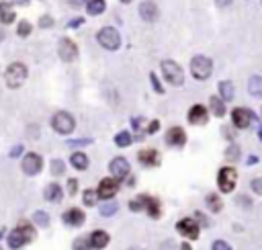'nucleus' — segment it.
<instances>
[{
  "label": "nucleus",
  "instance_id": "nucleus-30",
  "mask_svg": "<svg viewBox=\"0 0 262 250\" xmlns=\"http://www.w3.org/2000/svg\"><path fill=\"white\" fill-rule=\"evenodd\" d=\"M33 222L37 224L39 228H47L49 226V215L45 211H35L33 213Z\"/></svg>",
  "mask_w": 262,
  "mask_h": 250
},
{
  "label": "nucleus",
  "instance_id": "nucleus-21",
  "mask_svg": "<svg viewBox=\"0 0 262 250\" xmlns=\"http://www.w3.org/2000/svg\"><path fill=\"white\" fill-rule=\"evenodd\" d=\"M62 195H64V191H62L60 185H56V182L47 185V187H45V193H43V197L47 199V201H60Z\"/></svg>",
  "mask_w": 262,
  "mask_h": 250
},
{
  "label": "nucleus",
  "instance_id": "nucleus-35",
  "mask_svg": "<svg viewBox=\"0 0 262 250\" xmlns=\"http://www.w3.org/2000/svg\"><path fill=\"white\" fill-rule=\"evenodd\" d=\"M90 242L86 240V238H76L74 240V250H90Z\"/></svg>",
  "mask_w": 262,
  "mask_h": 250
},
{
  "label": "nucleus",
  "instance_id": "nucleus-37",
  "mask_svg": "<svg viewBox=\"0 0 262 250\" xmlns=\"http://www.w3.org/2000/svg\"><path fill=\"white\" fill-rule=\"evenodd\" d=\"M225 156H228L230 160H238V156H240L238 146H230V148H228V152H225Z\"/></svg>",
  "mask_w": 262,
  "mask_h": 250
},
{
  "label": "nucleus",
  "instance_id": "nucleus-34",
  "mask_svg": "<svg viewBox=\"0 0 262 250\" xmlns=\"http://www.w3.org/2000/svg\"><path fill=\"white\" fill-rule=\"evenodd\" d=\"M113 213H117V203H107L100 207V215H104V218H111Z\"/></svg>",
  "mask_w": 262,
  "mask_h": 250
},
{
  "label": "nucleus",
  "instance_id": "nucleus-19",
  "mask_svg": "<svg viewBox=\"0 0 262 250\" xmlns=\"http://www.w3.org/2000/svg\"><path fill=\"white\" fill-rule=\"evenodd\" d=\"M137 158L146 166H158L160 164V154L156 152V150H142V152L137 154Z\"/></svg>",
  "mask_w": 262,
  "mask_h": 250
},
{
  "label": "nucleus",
  "instance_id": "nucleus-53",
  "mask_svg": "<svg viewBox=\"0 0 262 250\" xmlns=\"http://www.w3.org/2000/svg\"><path fill=\"white\" fill-rule=\"evenodd\" d=\"M2 234H4V232H2V230H0V238H2Z\"/></svg>",
  "mask_w": 262,
  "mask_h": 250
},
{
  "label": "nucleus",
  "instance_id": "nucleus-48",
  "mask_svg": "<svg viewBox=\"0 0 262 250\" xmlns=\"http://www.w3.org/2000/svg\"><path fill=\"white\" fill-rule=\"evenodd\" d=\"M80 23H82V19H74V21H72V23H70V25H72V27H78Z\"/></svg>",
  "mask_w": 262,
  "mask_h": 250
},
{
  "label": "nucleus",
  "instance_id": "nucleus-45",
  "mask_svg": "<svg viewBox=\"0 0 262 250\" xmlns=\"http://www.w3.org/2000/svg\"><path fill=\"white\" fill-rule=\"evenodd\" d=\"M238 201H240L242 205H246V207H250V205H252V201H250V199H246V197H240Z\"/></svg>",
  "mask_w": 262,
  "mask_h": 250
},
{
  "label": "nucleus",
  "instance_id": "nucleus-2",
  "mask_svg": "<svg viewBox=\"0 0 262 250\" xmlns=\"http://www.w3.org/2000/svg\"><path fill=\"white\" fill-rule=\"evenodd\" d=\"M4 80H6L8 88H19L23 82L27 80V68H25V64H21V62L10 64L8 68H6V72H4Z\"/></svg>",
  "mask_w": 262,
  "mask_h": 250
},
{
  "label": "nucleus",
  "instance_id": "nucleus-6",
  "mask_svg": "<svg viewBox=\"0 0 262 250\" xmlns=\"http://www.w3.org/2000/svg\"><path fill=\"white\" fill-rule=\"evenodd\" d=\"M51 127H54L58 133H62V136H66V133H72L74 131L76 121H74V117L70 113L60 111V113H56L54 117H51Z\"/></svg>",
  "mask_w": 262,
  "mask_h": 250
},
{
  "label": "nucleus",
  "instance_id": "nucleus-14",
  "mask_svg": "<svg viewBox=\"0 0 262 250\" xmlns=\"http://www.w3.org/2000/svg\"><path fill=\"white\" fill-rule=\"evenodd\" d=\"M109 170H111V174L115 176V180L125 178V176L129 174V162H127L125 158H113L111 164H109Z\"/></svg>",
  "mask_w": 262,
  "mask_h": 250
},
{
  "label": "nucleus",
  "instance_id": "nucleus-51",
  "mask_svg": "<svg viewBox=\"0 0 262 250\" xmlns=\"http://www.w3.org/2000/svg\"><path fill=\"white\" fill-rule=\"evenodd\" d=\"M4 39V31H0V41H2Z\"/></svg>",
  "mask_w": 262,
  "mask_h": 250
},
{
  "label": "nucleus",
  "instance_id": "nucleus-20",
  "mask_svg": "<svg viewBox=\"0 0 262 250\" xmlns=\"http://www.w3.org/2000/svg\"><path fill=\"white\" fill-rule=\"evenodd\" d=\"M88 242H90L92 248L100 250V248H104L109 244V234H107V232H102V230H94L90 234V238H88Z\"/></svg>",
  "mask_w": 262,
  "mask_h": 250
},
{
  "label": "nucleus",
  "instance_id": "nucleus-5",
  "mask_svg": "<svg viewBox=\"0 0 262 250\" xmlns=\"http://www.w3.org/2000/svg\"><path fill=\"white\" fill-rule=\"evenodd\" d=\"M236 182H238V172L232 166H223L217 174V185L221 193H232L236 189Z\"/></svg>",
  "mask_w": 262,
  "mask_h": 250
},
{
  "label": "nucleus",
  "instance_id": "nucleus-8",
  "mask_svg": "<svg viewBox=\"0 0 262 250\" xmlns=\"http://www.w3.org/2000/svg\"><path fill=\"white\" fill-rule=\"evenodd\" d=\"M41 166H43V160L39 154H35V152L25 154V158H23V172L25 174H29V176L37 174L41 170Z\"/></svg>",
  "mask_w": 262,
  "mask_h": 250
},
{
  "label": "nucleus",
  "instance_id": "nucleus-24",
  "mask_svg": "<svg viewBox=\"0 0 262 250\" xmlns=\"http://www.w3.org/2000/svg\"><path fill=\"white\" fill-rule=\"evenodd\" d=\"M70 162H72V166L76 170H86V168H88V158H86V154H82V152L72 154Z\"/></svg>",
  "mask_w": 262,
  "mask_h": 250
},
{
  "label": "nucleus",
  "instance_id": "nucleus-26",
  "mask_svg": "<svg viewBox=\"0 0 262 250\" xmlns=\"http://www.w3.org/2000/svg\"><path fill=\"white\" fill-rule=\"evenodd\" d=\"M248 92H250V94H252L254 98L262 96V78H260V76H252V78H250Z\"/></svg>",
  "mask_w": 262,
  "mask_h": 250
},
{
  "label": "nucleus",
  "instance_id": "nucleus-40",
  "mask_svg": "<svg viewBox=\"0 0 262 250\" xmlns=\"http://www.w3.org/2000/svg\"><path fill=\"white\" fill-rule=\"evenodd\" d=\"M51 25H54V19H51V16H41V19H39V27H43V29H47V27H51Z\"/></svg>",
  "mask_w": 262,
  "mask_h": 250
},
{
  "label": "nucleus",
  "instance_id": "nucleus-50",
  "mask_svg": "<svg viewBox=\"0 0 262 250\" xmlns=\"http://www.w3.org/2000/svg\"><path fill=\"white\" fill-rule=\"evenodd\" d=\"M14 2H19V4H23V6H27V4H29V0H14Z\"/></svg>",
  "mask_w": 262,
  "mask_h": 250
},
{
  "label": "nucleus",
  "instance_id": "nucleus-28",
  "mask_svg": "<svg viewBox=\"0 0 262 250\" xmlns=\"http://www.w3.org/2000/svg\"><path fill=\"white\" fill-rule=\"evenodd\" d=\"M205 203H207V207L211 209L213 213H219V211L223 209V203H221V199H219L217 195H207V199H205Z\"/></svg>",
  "mask_w": 262,
  "mask_h": 250
},
{
  "label": "nucleus",
  "instance_id": "nucleus-36",
  "mask_svg": "<svg viewBox=\"0 0 262 250\" xmlns=\"http://www.w3.org/2000/svg\"><path fill=\"white\" fill-rule=\"evenodd\" d=\"M92 144V138H84V140H70L68 146L70 148H78V146H90Z\"/></svg>",
  "mask_w": 262,
  "mask_h": 250
},
{
  "label": "nucleus",
  "instance_id": "nucleus-9",
  "mask_svg": "<svg viewBox=\"0 0 262 250\" xmlns=\"http://www.w3.org/2000/svg\"><path fill=\"white\" fill-rule=\"evenodd\" d=\"M176 230L180 232V234L184 236V238H188V240H197L199 238V224L195 222V220H190V218H184V220H180L178 224H176Z\"/></svg>",
  "mask_w": 262,
  "mask_h": 250
},
{
  "label": "nucleus",
  "instance_id": "nucleus-25",
  "mask_svg": "<svg viewBox=\"0 0 262 250\" xmlns=\"http://www.w3.org/2000/svg\"><path fill=\"white\" fill-rule=\"evenodd\" d=\"M104 8H107V2H104V0H90L88 6H86V12L96 16V14H102Z\"/></svg>",
  "mask_w": 262,
  "mask_h": 250
},
{
  "label": "nucleus",
  "instance_id": "nucleus-43",
  "mask_svg": "<svg viewBox=\"0 0 262 250\" xmlns=\"http://www.w3.org/2000/svg\"><path fill=\"white\" fill-rule=\"evenodd\" d=\"M158 127H160V123L158 121H150V125H148V133H156V131H158Z\"/></svg>",
  "mask_w": 262,
  "mask_h": 250
},
{
  "label": "nucleus",
  "instance_id": "nucleus-22",
  "mask_svg": "<svg viewBox=\"0 0 262 250\" xmlns=\"http://www.w3.org/2000/svg\"><path fill=\"white\" fill-rule=\"evenodd\" d=\"M14 21V10L8 2H0V23L2 25H10Z\"/></svg>",
  "mask_w": 262,
  "mask_h": 250
},
{
  "label": "nucleus",
  "instance_id": "nucleus-15",
  "mask_svg": "<svg viewBox=\"0 0 262 250\" xmlns=\"http://www.w3.org/2000/svg\"><path fill=\"white\" fill-rule=\"evenodd\" d=\"M209 119V113L203 105H195V107H190L188 111V121L193 123V125H205Z\"/></svg>",
  "mask_w": 262,
  "mask_h": 250
},
{
  "label": "nucleus",
  "instance_id": "nucleus-10",
  "mask_svg": "<svg viewBox=\"0 0 262 250\" xmlns=\"http://www.w3.org/2000/svg\"><path fill=\"white\" fill-rule=\"evenodd\" d=\"M117 191H119V182L115 178H102L94 193H96L98 199H111V197L117 195Z\"/></svg>",
  "mask_w": 262,
  "mask_h": 250
},
{
  "label": "nucleus",
  "instance_id": "nucleus-49",
  "mask_svg": "<svg viewBox=\"0 0 262 250\" xmlns=\"http://www.w3.org/2000/svg\"><path fill=\"white\" fill-rule=\"evenodd\" d=\"M256 162H258V158H256V156H250V158H248V164H256Z\"/></svg>",
  "mask_w": 262,
  "mask_h": 250
},
{
  "label": "nucleus",
  "instance_id": "nucleus-18",
  "mask_svg": "<svg viewBox=\"0 0 262 250\" xmlns=\"http://www.w3.org/2000/svg\"><path fill=\"white\" fill-rule=\"evenodd\" d=\"M166 142H168L170 146L180 148V146H184V142H186V133H184L180 127H170L168 133H166Z\"/></svg>",
  "mask_w": 262,
  "mask_h": 250
},
{
  "label": "nucleus",
  "instance_id": "nucleus-1",
  "mask_svg": "<svg viewBox=\"0 0 262 250\" xmlns=\"http://www.w3.org/2000/svg\"><path fill=\"white\" fill-rule=\"evenodd\" d=\"M33 240H35V230H33V226H29V224H23V226H19V228H14L10 234H8V238H6V242H8V246H10L12 250L21 248V246H25V244H29V242H33Z\"/></svg>",
  "mask_w": 262,
  "mask_h": 250
},
{
  "label": "nucleus",
  "instance_id": "nucleus-41",
  "mask_svg": "<svg viewBox=\"0 0 262 250\" xmlns=\"http://www.w3.org/2000/svg\"><path fill=\"white\" fill-rule=\"evenodd\" d=\"M150 78H152V84H154V88H156V92H162L164 88L160 86V82H158V78H156V74H154V72L150 74Z\"/></svg>",
  "mask_w": 262,
  "mask_h": 250
},
{
  "label": "nucleus",
  "instance_id": "nucleus-47",
  "mask_svg": "<svg viewBox=\"0 0 262 250\" xmlns=\"http://www.w3.org/2000/svg\"><path fill=\"white\" fill-rule=\"evenodd\" d=\"M197 220H199V222H201V224H203V226H207V220H205V218H203V215H201V213H197Z\"/></svg>",
  "mask_w": 262,
  "mask_h": 250
},
{
  "label": "nucleus",
  "instance_id": "nucleus-3",
  "mask_svg": "<svg viewBox=\"0 0 262 250\" xmlns=\"http://www.w3.org/2000/svg\"><path fill=\"white\" fill-rule=\"evenodd\" d=\"M190 72H193V76L197 80H207L213 72V62L207 56H197L190 62Z\"/></svg>",
  "mask_w": 262,
  "mask_h": 250
},
{
  "label": "nucleus",
  "instance_id": "nucleus-42",
  "mask_svg": "<svg viewBox=\"0 0 262 250\" xmlns=\"http://www.w3.org/2000/svg\"><path fill=\"white\" fill-rule=\"evenodd\" d=\"M252 189H254L256 195L262 193V182H260V178H254V180H252Z\"/></svg>",
  "mask_w": 262,
  "mask_h": 250
},
{
  "label": "nucleus",
  "instance_id": "nucleus-12",
  "mask_svg": "<svg viewBox=\"0 0 262 250\" xmlns=\"http://www.w3.org/2000/svg\"><path fill=\"white\" fill-rule=\"evenodd\" d=\"M139 205H142L152 218H160V213H162V207H160V201L158 199H154V197H150V195H139Z\"/></svg>",
  "mask_w": 262,
  "mask_h": 250
},
{
  "label": "nucleus",
  "instance_id": "nucleus-27",
  "mask_svg": "<svg viewBox=\"0 0 262 250\" xmlns=\"http://www.w3.org/2000/svg\"><path fill=\"white\" fill-rule=\"evenodd\" d=\"M209 105H211V111L215 113V117H223L225 115V105L219 96H211L209 98Z\"/></svg>",
  "mask_w": 262,
  "mask_h": 250
},
{
  "label": "nucleus",
  "instance_id": "nucleus-39",
  "mask_svg": "<svg viewBox=\"0 0 262 250\" xmlns=\"http://www.w3.org/2000/svg\"><path fill=\"white\" fill-rule=\"evenodd\" d=\"M68 191H70V195H76V191H78V180L76 178L68 180Z\"/></svg>",
  "mask_w": 262,
  "mask_h": 250
},
{
  "label": "nucleus",
  "instance_id": "nucleus-33",
  "mask_svg": "<svg viewBox=\"0 0 262 250\" xmlns=\"http://www.w3.org/2000/svg\"><path fill=\"white\" fill-rule=\"evenodd\" d=\"M31 31H33V29H31V23H27V21H21L19 27H16V33H19L21 37H29Z\"/></svg>",
  "mask_w": 262,
  "mask_h": 250
},
{
  "label": "nucleus",
  "instance_id": "nucleus-54",
  "mask_svg": "<svg viewBox=\"0 0 262 250\" xmlns=\"http://www.w3.org/2000/svg\"><path fill=\"white\" fill-rule=\"evenodd\" d=\"M129 250H142V248H129Z\"/></svg>",
  "mask_w": 262,
  "mask_h": 250
},
{
  "label": "nucleus",
  "instance_id": "nucleus-44",
  "mask_svg": "<svg viewBox=\"0 0 262 250\" xmlns=\"http://www.w3.org/2000/svg\"><path fill=\"white\" fill-rule=\"evenodd\" d=\"M23 152V146H14L12 150H10V158H14V156H19Z\"/></svg>",
  "mask_w": 262,
  "mask_h": 250
},
{
  "label": "nucleus",
  "instance_id": "nucleus-23",
  "mask_svg": "<svg viewBox=\"0 0 262 250\" xmlns=\"http://www.w3.org/2000/svg\"><path fill=\"white\" fill-rule=\"evenodd\" d=\"M234 94H236V88H234L232 82H228V80L221 82L219 84V98L221 101H232Z\"/></svg>",
  "mask_w": 262,
  "mask_h": 250
},
{
  "label": "nucleus",
  "instance_id": "nucleus-17",
  "mask_svg": "<svg viewBox=\"0 0 262 250\" xmlns=\"http://www.w3.org/2000/svg\"><path fill=\"white\" fill-rule=\"evenodd\" d=\"M62 220L68 224V226H72V228H78V226H82L84 224V211H80V209H68L64 215H62Z\"/></svg>",
  "mask_w": 262,
  "mask_h": 250
},
{
  "label": "nucleus",
  "instance_id": "nucleus-29",
  "mask_svg": "<svg viewBox=\"0 0 262 250\" xmlns=\"http://www.w3.org/2000/svg\"><path fill=\"white\" fill-rule=\"evenodd\" d=\"M115 146H119V148H127V146H131V133H129V131H121V133H117V136H115Z\"/></svg>",
  "mask_w": 262,
  "mask_h": 250
},
{
  "label": "nucleus",
  "instance_id": "nucleus-52",
  "mask_svg": "<svg viewBox=\"0 0 262 250\" xmlns=\"http://www.w3.org/2000/svg\"><path fill=\"white\" fill-rule=\"evenodd\" d=\"M121 2H123V4H127V2H131V0H121Z\"/></svg>",
  "mask_w": 262,
  "mask_h": 250
},
{
  "label": "nucleus",
  "instance_id": "nucleus-7",
  "mask_svg": "<svg viewBox=\"0 0 262 250\" xmlns=\"http://www.w3.org/2000/svg\"><path fill=\"white\" fill-rule=\"evenodd\" d=\"M96 39H98V43H100L104 49H111V52L121 45V35H119V31L113 29V27H102V29L98 31Z\"/></svg>",
  "mask_w": 262,
  "mask_h": 250
},
{
  "label": "nucleus",
  "instance_id": "nucleus-13",
  "mask_svg": "<svg viewBox=\"0 0 262 250\" xmlns=\"http://www.w3.org/2000/svg\"><path fill=\"white\" fill-rule=\"evenodd\" d=\"M60 58L64 62H74L78 58V47H76V43L72 39H66L64 37L60 41Z\"/></svg>",
  "mask_w": 262,
  "mask_h": 250
},
{
  "label": "nucleus",
  "instance_id": "nucleus-4",
  "mask_svg": "<svg viewBox=\"0 0 262 250\" xmlns=\"http://www.w3.org/2000/svg\"><path fill=\"white\" fill-rule=\"evenodd\" d=\"M162 74H164V80H168L172 86H180L184 82L182 68L176 62H172V60H164L162 62Z\"/></svg>",
  "mask_w": 262,
  "mask_h": 250
},
{
  "label": "nucleus",
  "instance_id": "nucleus-16",
  "mask_svg": "<svg viewBox=\"0 0 262 250\" xmlns=\"http://www.w3.org/2000/svg\"><path fill=\"white\" fill-rule=\"evenodd\" d=\"M139 14H142V19L144 21H148V23H152V21H156L158 19V6H156L152 0H146V2H142L139 4Z\"/></svg>",
  "mask_w": 262,
  "mask_h": 250
},
{
  "label": "nucleus",
  "instance_id": "nucleus-32",
  "mask_svg": "<svg viewBox=\"0 0 262 250\" xmlns=\"http://www.w3.org/2000/svg\"><path fill=\"white\" fill-rule=\"evenodd\" d=\"M51 172H54L56 176L64 174V172H66V164H64L62 160H54V162H51Z\"/></svg>",
  "mask_w": 262,
  "mask_h": 250
},
{
  "label": "nucleus",
  "instance_id": "nucleus-31",
  "mask_svg": "<svg viewBox=\"0 0 262 250\" xmlns=\"http://www.w3.org/2000/svg\"><path fill=\"white\" fill-rule=\"evenodd\" d=\"M82 199H84V205H88V207H92L94 203H96V193L92 191V189H88V191H84V195H82Z\"/></svg>",
  "mask_w": 262,
  "mask_h": 250
},
{
  "label": "nucleus",
  "instance_id": "nucleus-38",
  "mask_svg": "<svg viewBox=\"0 0 262 250\" xmlns=\"http://www.w3.org/2000/svg\"><path fill=\"white\" fill-rule=\"evenodd\" d=\"M211 250H232V246L228 242H223V240H215L213 246H211Z\"/></svg>",
  "mask_w": 262,
  "mask_h": 250
},
{
  "label": "nucleus",
  "instance_id": "nucleus-11",
  "mask_svg": "<svg viewBox=\"0 0 262 250\" xmlns=\"http://www.w3.org/2000/svg\"><path fill=\"white\" fill-rule=\"evenodd\" d=\"M252 117L254 113L250 109H244V107H238L232 111V119H234V125L240 127V129H248V125L252 123Z\"/></svg>",
  "mask_w": 262,
  "mask_h": 250
},
{
  "label": "nucleus",
  "instance_id": "nucleus-46",
  "mask_svg": "<svg viewBox=\"0 0 262 250\" xmlns=\"http://www.w3.org/2000/svg\"><path fill=\"white\" fill-rule=\"evenodd\" d=\"M217 6H230L232 4V0H215Z\"/></svg>",
  "mask_w": 262,
  "mask_h": 250
}]
</instances>
